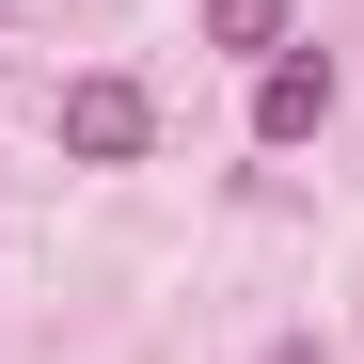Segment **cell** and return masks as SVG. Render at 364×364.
Listing matches in <instances>:
<instances>
[{
    "instance_id": "6da1fadb",
    "label": "cell",
    "mask_w": 364,
    "mask_h": 364,
    "mask_svg": "<svg viewBox=\"0 0 364 364\" xmlns=\"http://www.w3.org/2000/svg\"><path fill=\"white\" fill-rule=\"evenodd\" d=\"M143 143H159V95H143V80H64V159L127 174Z\"/></svg>"
},
{
    "instance_id": "7a4b0ae2",
    "label": "cell",
    "mask_w": 364,
    "mask_h": 364,
    "mask_svg": "<svg viewBox=\"0 0 364 364\" xmlns=\"http://www.w3.org/2000/svg\"><path fill=\"white\" fill-rule=\"evenodd\" d=\"M333 127V64H317V48H269V64H254V143L285 159V143H317Z\"/></svg>"
},
{
    "instance_id": "3957f363",
    "label": "cell",
    "mask_w": 364,
    "mask_h": 364,
    "mask_svg": "<svg viewBox=\"0 0 364 364\" xmlns=\"http://www.w3.org/2000/svg\"><path fill=\"white\" fill-rule=\"evenodd\" d=\"M206 48H237V64H269V48H285V0H206Z\"/></svg>"
},
{
    "instance_id": "277c9868",
    "label": "cell",
    "mask_w": 364,
    "mask_h": 364,
    "mask_svg": "<svg viewBox=\"0 0 364 364\" xmlns=\"http://www.w3.org/2000/svg\"><path fill=\"white\" fill-rule=\"evenodd\" d=\"M269 364H317V333H285V348H269Z\"/></svg>"
}]
</instances>
